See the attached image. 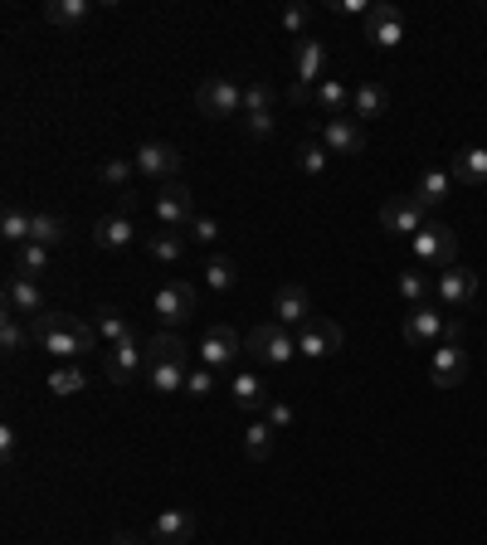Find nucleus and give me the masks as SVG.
I'll use <instances>...</instances> for the list:
<instances>
[{
  "label": "nucleus",
  "instance_id": "nucleus-30",
  "mask_svg": "<svg viewBox=\"0 0 487 545\" xmlns=\"http://www.w3.org/2000/svg\"><path fill=\"white\" fill-rule=\"evenodd\" d=\"M190 249V234L186 229H161V234H147V254L156 263H181Z\"/></svg>",
  "mask_w": 487,
  "mask_h": 545
},
{
  "label": "nucleus",
  "instance_id": "nucleus-24",
  "mask_svg": "<svg viewBox=\"0 0 487 545\" xmlns=\"http://www.w3.org/2000/svg\"><path fill=\"white\" fill-rule=\"evenodd\" d=\"M390 108V93H385V83H361V88H351V117L366 127L371 117H385Z\"/></svg>",
  "mask_w": 487,
  "mask_h": 545
},
{
  "label": "nucleus",
  "instance_id": "nucleus-39",
  "mask_svg": "<svg viewBox=\"0 0 487 545\" xmlns=\"http://www.w3.org/2000/svg\"><path fill=\"white\" fill-rule=\"evenodd\" d=\"M273 88L263 83V78H249L244 83V117H273Z\"/></svg>",
  "mask_w": 487,
  "mask_h": 545
},
{
  "label": "nucleus",
  "instance_id": "nucleus-1",
  "mask_svg": "<svg viewBox=\"0 0 487 545\" xmlns=\"http://www.w3.org/2000/svg\"><path fill=\"white\" fill-rule=\"evenodd\" d=\"M30 336H35L49 356H59V361H69V365L83 361L98 346V331L88 327V322H78V317H69V312H44V317H35Z\"/></svg>",
  "mask_w": 487,
  "mask_h": 545
},
{
  "label": "nucleus",
  "instance_id": "nucleus-16",
  "mask_svg": "<svg viewBox=\"0 0 487 545\" xmlns=\"http://www.w3.org/2000/svg\"><path fill=\"white\" fill-rule=\"evenodd\" d=\"M366 39H371L375 49L405 44V15H400V5H390V0L371 5V15H366Z\"/></svg>",
  "mask_w": 487,
  "mask_h": 545
},
{
  "label": "nucleus",
  "instance_id": "nucleus-41",
  "mask_svg": "<svg viewBox=\"0 0 487 545\" xmlns=\"http://www.w3.org/2000/svg\"><path fill=\"white\" fill-rule=\"evenodd\" d=\"M88 385V375H83V365H59L54 375H49V395H78Z\"/></svg>",
  "mask_w": 487,
  "mask_h": 545
},
{
  "label": "nucleus",
  "instance_id": "nucleus-26",
  "mask_svg": "<svg viewBox=\"0 0 487 545\" xmlns=\"http://www.w3.org/2000/svg\"><path fill=\"white\" fill-rule=\"evenodd\" d=\"M186 375H190V365L147 361V390H156V395H181L186 390Z\"/></svg>",
  "mask_w": 487,
  "mask_h": 545
},
{
  "label": "nucleus",
  "instance_id": "nucleus-37",
  "mask_svg": "<svg viewBox=\"0 0 487 545\" xmlns=\"http://www.w3.org/2000/svg\"><path fill=\"white\" fill-rule=\"evenodd\" d=\"M25 341H35V336H30V322L15 317V312H5V317H0V346H5V356L25 351Z\"/></svg>",
  "mask_w": 487,
  "mask_h": 545
},
{
  "label": "nucleus",
  "instance_id": "nucleus-13",
  "mask_svg": "<svg viewBox=\"0 0 487 545\" xmlns=\"http://www.w3.org/2000/svg\"><path fill=\"white\" fill-rule=\"evenodd\" d=\"M132 161H137V171H142L147 181H161V185L181 181V151L171 142H142Z\"/></svg>",
  "mask_w": 487,
  "mask_h": 545
},
{
  "label": "nucleus",
  "instance_id": "nucleus-36",
  "mask_svg": "<svg viewBox=\"0 0 487 545\" xmlns=\"http://www.w3.org/2000/svg\"><path fill=\"white\" fill-rule=\"evenodd\" d=\"M132 176H137V161H122V156H108L103 166H98V181L108 185V190H132Z\"/></svg>",
  "mask_w": 487,
  "mask_h": 545
},
{
  "label": "nucleus",
  "instance_id": "nucleus-47",
  "mask_svg": "<svg viewBox=\"0 0 487 545\" xmlns=\"http://www.w3.org/2000/svg\"><path fill=\"white\" fill-rule=\"evenodd\" d=\"M0 458H5V463L15 458V429H10V424H0Z\"/></svg>",
  "mask_w": 487,
  "mask_h": 545
},
{
  "label": "nucleus",
  "instance_id": "nucleus-46",
  "mask_svg": "<svg viewBox=\"0 0 487 545\" xmlns=\"http://www.w3.org/2000/svg\"><path fill=\"white\" fill-rule=\"evenodd\" d=\"M307 20H312V10H307V5H288V10H283V30H288V35H302V30H307Z\"/></svg>",
  "mask_w": 487,
  "mask_h": 545
},
{
  "label": "nucleus",
  "instance_id": "nucleus-28",
  "mask_svg": "<svg viewBox=\"0 0 487 545\" xmlns=\"http://www.w3.org/2000/svg\"><path fill=\"white\" fill-rule=\"evenodd\" d=\"M312 108L327 112V117H341V112L351 108V88L341 83L337 73H332V78H322V83L312 88Z\"/></svg>",
  "mask_w": 487,
  "mask_h": 545
},
{
  "label": "nucleus",
  "instance_id": "nucleus-34",
  "mask_svg": "<svg viewBox=\"0 0 487 545\" xmlns=\"http://www.w3.org/2000/svg\"><path fill=\"white\" fill-rule=\"evenodd\" d=\"M69 239V224L59 215H44V210H35V219H30V244H44V249H59Z\"/></svg>",
  "mask_w": 487,
  "mask_h": 545
},
{
  "label": "nucleus",
  "instance_id": "nucleus-6",
  "mask_svg": "<svg viewBox=\"0 0 487 545\" xmlns=\"http://www.w3.org/2000/svg\"><path fill=\"white\" fill-rule=\"evenodd\" d=\"M410 244H414V258H419V263H429V268H453V254H458V234H453L449 224L429 219V224L414 234Z\"/></svg>",
  "mask_w": 487,
  "mask_h": 545
},
{
  "label": "nucleus",
  "instance_id": "nucleus-19",
  "mask_svg": "<svg viewBox=\"0 0 487 545\" xmlns=\"http://www.w3.org/2000/svg\"><path fill=\"white\" fill-rule=\"evenodd\" d=\"M93 244H98V249H108V254L132 249V244H137V224H132V215H122V210L103 215L98 224H93Z\"/></svg>",
  "mask_w": 487,
  "mask_h": 545
},
{
  "label": "nucleus",
  "instance_id": "nucleus-4",
  "mask_svg": "<svg viewBox=\"0 0 487 545\" xmlns=\"http://www.w3.org/2000/svg\"><path fill=\"white\" fill-rule=\"evenodd\" d=\"M195 302H200V292H195V283H186V278L161 283V288L151 292V312H156V322L166 331L186 327L190 317H195Z\"/></svg>",
  "mask_w": 487,
  "mask_h": 545
},
{
  "label": "nucleus",
  "instance_id": "nucleus-29",
  "mask_svg": "<svg viewBox=\"0 0 487 545\" xmlns=\"http://www.w3.org/2000/svg\"><path fill=\"white\" fill-rule=\"evenodd\" d=\"M449 171H453V181H463V185H487V151L483 146H463L449 161Z\"/></svg>",
  "mask_w": 487,
  "mask_h": 545
},
{
  "label": "nucleus",
  "instance_id": "nucleus-31",
  "mask_svg": "<svg viewBox=\"0 0 487 545\" xmlns=\"http://www.w3.org/2000/svg\"><path fill=\"white\" fill-rule=\"evenodd\" d=\"M49 263H54V249H44V244H20V249L10 254L15 278H39V273H49Z\"/></svg>",
  "mask_w": 487,
  "mask_h": 545
},
{
  "label": "nucleus",
  "instance_id": "nucleus-32",
  "mask_svg": "<svg viewBox=\"0 0 487 545\" xmlns=\"http://www.w3.org/2000/svg\"><path fill=\"white\" fill-rule=\"evenodd\" d=\"M93 331H98V341H108V346L127 341V336H137L132 317H127L122 307H98V322H93Z\"/></svg>",
  "mask_w": 487,
  "mask_h": 545
},
{
  "label": "nucleus",
  "instance_id": "nucleus-7",
  "mask_svg": "<svg viewBox=\"0 0 487 545\" xmlns=\"http://www.w3.org/2000/svg\"><path fill=\"white\" fill-rule=\"evenodd\" d=\"M341 346H346V331H341V322H332V317H312V322L298 331V356H307V361L341 356Z\"/></svg>",
  "mask_w": 487,
  "mask_h": 545
},
{
  "label": "nucleus",
  "instance_id": "nucleus-17",
  "mask_svg": "<svg viewBox=\"0 0 487 545\" xmlns=\"http://www.w3.org/2000/svg\"><path fill=\"white\" fill-rule=\"evenodd\" d=\"M322 146L332 156H361L366 151V127L356 117H327L322 122Z\"/></svg>",
  "mask_w": 487,
  "mask_h": 545
},
{
  "label": "nucleus",
  "instance_id": "nucleus-15",
  "mask_svg": "<svg viewBox=\"0 0 487 545\" xmlns=\"http://www.w3.org/2000/svg\"><path fill=\"white\" fill-rule=\"evenodd\" d=\"M312 317H317V312H312V297H307L302 283H283V288L273 292V322H278V327L302 331Z\"/></svg>",
  "mask_w": 487,
  "mask_h": 545
},
{
  "label": "nucleus",
  "instance_id": "nucleus-21",
  "mask_svg": "<svg viewBox=\"0 0 487 545\" xmlns=\"http://www.w3.org/2000/svg\"><path fill=\"white\" fill-rule=\"evenodd\" d=\"M190 536H195V516L186 507L161 511L151 521V545H190Z\"/></svg>",
  "mask_w": 487,
  "mask_h": 545
},
{
  "label": "nucleus",
  "instance_id": "nucleus-9",
  "mask_svg": "<svg viewBox=\"0 0 487 545\" xmlns=\"http://www.w3.org/2000/svg\"><path fill=\"white\" fill-rule=\"evenodd\" d=\"M151 210H156V219H161V229H186L190 219H195V195H190L186 181H166L161 190H156Z\"/></svg>",
  "mask_w": 487,
  "mask_h": 545
},
{
  "label": "nucleus",
  "instance_id": "nucleus-5",
  "mask_svg": "<svg viewBox=\"0 0 487 545\" xmlns=\"http://www.w3.org/2000/svg\"><path fill=\"white\" fill-rule=\"evenodd\" d=\"M195 108H200V117H215V122L244 117V83L239 78H205L195 93Z\"/></svg>",
  "mask_w": 487,
  "mask_h": 545
},
{
  "label": "nucleus",
  "instance_id": "nucleus-11",
  "mask_svg": "<svg viewBox=\"0 0 487 545\" xmlns=\"http://www.w3.org/2000/svg\"><path fill=\"white\" fill-rule=\"evenodd\" d=\"M293 69H298V88H317L322 78H332V49L322 39H298L293 44Z\"/></svg>",
  "mask_w": 487,
  "mask_h": 545
},
{
  "label": "nucleus",
  "instance_id": "nucleus-40",
  "mask_svg": "<svg viewBox=\"0 0 487 545\" xmlns=\"http://www.w3.org/2000/svg\"><path fill=\"white\" fill-rule=\"evenodd\" d=\"M234 283H239V268H234V258H220V254H215L210 263H205V288L229 292Z\"/></svg>",
  "mask_w": 487,
  "mask_h": 545
},
{
  "label": "nucleus",
  "instance_id": "nucleus-25",
  "mask_svg": "<svg viewBox=\"0 0 487 545\" xmlns=\"http://www.w3.org/2000/svg\"><path fill=\"white\" fill-rule=\"evenodd\" d=\"M44 20L59 25V30H83L93 20V0H49L44 5Z\"/></svg>",
  "mask_w": 487,
  "mask_h": 545
},
{
  "label": "nucleus",
  "instance_id": "nucleus-14",
  "mask_svg": "<svg viewBox=\"0 0 487 545\" xmlns=\"http://www.w3.org/2000/svg\"><path fill=\"white\" fill-rule=\"evenodd\" d=\"M463 375H468V351H463V341H444V346L429 351V380H434L439 390H458Z\"/></svg>",
  "mask_w": 487,
  "mask_h": 545
},
{
  "label": "nucleus",
  "instance_id": "nucleus-45",
  "mask_svg": "<svg viewBox=\"0 0 487 545\" xmlns=\"http://www.w3.org/2000/svg\"><path fill=\"white\" fill-rule=\"evenodd\" d=\"M263 419H268L273 429H293V424H298V409H293V404H283V400H273L268 409H263Z\"/></svg>",
  "mask_w": 487,
  "mask_h": 545
},
{
  "label": "nucleus",
  "instance_id": "nucleus-27",
  "mask_svg": "<svg viewBox=\"0 0 487 545\" xmlns=\"http://www.w3.org/2000/svg\"><path fill=\"white\" fill-rule=\"evenodd\" d=\"M147 361L195 365V351H190V346L181 341V336H176V331H156V336H147Z\"/></svg>",
  "mask_w": 487,
  "mask_h": 545
},
{
  "label": "nucleus",
  "instance_id": "nucleus-22",
  "mask_svg": "<svg viewBox=\"0 0 487 545\" xmlns=\"http://www.w3.org/2000/svg\"><path fill=\"white\" fill-rule=\"evenodd\" d=\"M229 400L239 404V409H249V414H263L273 404V395H268V385H263L254 370H234L229 375Z\"/></svg>",
  "mask_w": 487,
  "mask_h": 545
},
{
  "label": "nucleus",
  "instance_id": "nucleus-3",
  "mask_svg": "<svg viewBox=\"0 0 487 545\" xmlns=\"http://www.w3.org/2000/svg\"><path fill=\"white\" fill-rule=\"evenodd\" d=\"M244 351L263 365H288L293 356H298V331L278 327V322L268 317V322H259V327L244 336Z\"/></svg>",
  "mask_w": 487,
  "mask_h": 545
},
{
  "label": "nucleus",
  "instance_id": "nucleus-42",
  "mask_svg": "<svg viewBox=\"0 0 487 545\" xmlns=\"http://www.w3.org/2000/svg\"><path fill=\"white\" fill-rule=\"evenodd\" d=\"M215 385H220V375H215V370H210V365H190V375H186V395L190 400H210V395H215Z\"/></svg>",
  "mask_w": 487,
  "mask_h": 545
},
{
  "label": "nucleus",
  "instance_id": "nucleus-43",
  "mask_svg": "<svg viewBox=\"0 0 487 545\" xmlns=\"http://www.w3.org/2000/svg\"><path fill=\"white\" fill-rule=\"evenodd\" d=\"M186 234H190V244H205V249H210V244L220 239V219H215V215H195L186 224Z\"/></svg>",
  "mask_w": 487,
  "mask_h": 545
},
{
  "label": "nucleus",
  "instance_id": "nucleus-12",
  "mask_svg": "<svg viewBox=\"0 0 487 545\" xmlns=\"http://www.w3.org/2000/svg\"><path fill=\"white\" fill-rule=\"evenodd\" d=\"M429 210L414 200V195H400V200H390L385 210H380V234H390V239H414L424 224H429Z\"/></svg>",
  "mask_w": 487,
  "mask_h": 545
},
{
  "label": "nucleus",
  "instance_id": "nucleus-44",
  "mask_svg": "<svg viewBox=\"0 0 487 545\" xmlns=\"http://www.w3.org/2000/svg\"><path fill=\"white\" fill-rule=\"evenodd\" d=\"M400 297H405L410 307H424V297H429V283H424V273H419V268L400 273Z\"/></svg>",
  "mask_w": 487,
  "mask_h": 545
},
{
  "label": "nucleus",
  "instance_id": "nucleus-20",
  "mask_svg": "<svg viewBox=\"0 0 487 545\" xmlns=\"http://www.w3.org/2000/svg\"><path fill=\"white\" fill-rule=\"evenodd\" d=\"M5 312H15V317H25V322H35V317L49 312L35 278H10V283H5Z\"/></svg>",
  "mask_w": 487,
  "mask_h": 545
},
{
  "label": "nucleus",
  "instance_id": "nucleus-48",
  "mask_svg": "<svg viewBox=\"0 0 487 545\" xmlns=\"http://www.w3.org/2000/svg\"><path fill=\"white\" fill-rule=\"evenodd\" d=\"M249 137H273V117H249Z\"/></svg>",
  "mask_w": 487,
  "mask_h": 545
},
{
  "label": "nucleus",
  "instance_id": "nucleus-10",
  "mask_svg": "<svg viewBox=\"0 0 487 545\" xmlns=\"http://www.w3.org/2000/svg\"><path fill=\"white\" fill-rule=\"evenodd\" d=\"M142 365H147L142 336H127V341H117V346L103 351V375H108L113 385H132V380L142 375Z\"/></svg>",
  "mask_w": 487,
  "mask_h": 545
},
{
  "label": "nucleus",
  "instance_id": "nucleus-23",
  "mask_svg": "<svg viewBox=\"0 0 487 545\" xmlns=\"http://www.w3.org/2000/svg\"><path fill=\"white\" fill-rule=\"evenodd\" d=\"M453 171L449 166H434V171H424V176H419V185H414V200H419V205H424V210H434V205H444V200H449L453 195Z\"/></svg>",
  "mask_w": 487,
  "mask_h": 545
},
{
  "label": "nucleus",
  "instance_id": "nucleus-8",
  "mask_svg": "<svg viewBox=\"0 0 487 545\" xmlns=\"http://www.w3.org/2000/svg\"><path fill=\"white\" fill-rule=\"evenodd\" d=\"M239 351H244L239 331H234V327H210L205 336H200V346H195V361L210 365L215 375H225V370H234Z\"/></svg>",
  "mask_w": 487,
  "mask_h": 545
},
{
  "label": "nucleus",
  "instance_id": "nucleus-38",
  "mask_svg": "<svg viewBox=\"0 0 487 545\" xmlns=\"http://www.w3.org/2000/svg\"><path fill=\"white\" fill-rule=\"evenodd\" d=\"M327 161H332V151L322 146V137H307V142L298 146V171H302V176H322V171H327Z\"/></svg>",
  "mask_w": 487,
  "mask_h": 545
},
{
  "label": "nucleus",
  "instance_id": "nucleus-2",
  "mask_svg": "<svg viewBox=\"0 0 487 545\" xmlns=\"http://www.w3.org/2000/svg\"><path fill=\"white\" fill-rule=\"evenodd\" d=\"M400 336L410 341L414 351H434V346H444V341H463V327L449 322L439 307H410L405 312V322H400Z\"/></svg>",
  "mask_w": 487,
  "mask_h": 545
},
{
  "label": "nucleus",
  "instance_id": "nucleus-49",
  "mask_svg": "<svg viewBox=\"0 0 487 545\" xmlns=\"http://www.w3.org/2000/svg\"><path fill=\"white\" fill-rule=\"evenodd\" d=\"M108 545H147V541H142V536H132V531H117Z\"/></svg>",
  "mask_w": 487,
  "mask_h": 545
},
{
  "label": "nucleus",
  "instance_id": "nucleus-18",
  "mask_svg": "<svg viewBox=\"0 0 487 545\" xmlns=\"http://www.w3.org/2000/svg\"><path fill=\"white\" fill-rule=\"evenodd\" d=\"M434 292H439V302H444V307H468V302L478 297V273H473V268H463V263H453V268L439 273Z\"/></svg>",
  "mask_w": 487,
  "mask_h": 545
},
{
  "label": "nucleus",
  "instance_id": "nucleus-35",
  "mask_svg": "<svg viewBox=\"0 0 487 545\" xmlns=\"http://www.w3.org/2000/svg\"><path fill=\"white\" fill-rule=\"evenodd\" d=\"M30 210H20V205H5L0 210V239L10 244V249H20V244H30Z\"/></svg>",
  "mask_w": 487,
  "mask_h": 545
},
{
  "label": "nucleus",
  "instance_id": "nucleus-33",
  "mask_svg": "<svg viewBox=\"0 0 487 545\" xmlns=\"http://www.w3.org/2000/svg\"><path fill=\"white\" fill-rule=\"evenodd\" d=\"M273 434H278V429L259 414V419L244 429V458H249V463H268V458H273Z\"/></svg>",
  "mask_w": 487,
  "mask_h": 545
},
{
  "label": "nucleus",
  "instance_id": "nucleus-50",
  "mask_svg": "<svg viewBox=\"0 0 487 545\" xmlns=\"http://www.w3.org/2000/svg\"><path fill=\"white\" fill-rule=\"evenodd\" d=\"M483 20H487V10H483Z\"/></svg>",
  "mask_w": 487,
  "mask_h": 545
}]
</instances>
